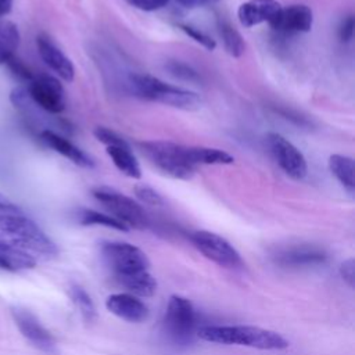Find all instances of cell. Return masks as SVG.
I'll use <instances>...</instances> for the list:
<instances>
[{"label":"cell","mask_w":355,"mask_h":355,"mask_svg":"<svg viewBox=\"0 0 355 355\" xmlns=\"http://www.w3.org/2000/svg\"><path fill=\"white\" fill-rule=\"evenodd\" d=\"M36 46L40 58L50 69H53L65 82L73 80L75 68L72 61L51 42L50 37L46 35H39L36 39Z\"/></svg>","instance_id":"cell-14"},{"label":"cell","mask_w":355,"mask_h":355,"mask_svg":"<svg viewBox=\"0 0 355 355\" xmlns=\"http://www.w3.org/2000/svg\"><path fill=\"white\" fill-rule=\"evenodd\" d=\"M269 25L282 35L309 32L313 25V12L305 4H291L282 7Z\"/></svg>","instance_id":"cell-12"},{"label":"cell","mask_w":355,"mask_h":355,"mask_svg":"<svg viewBox=\"0 0 355 355\" xmlns=\"http://www.w3.org/2000/svg\"><path fill=\"white\" fill-rule=\"evenodd\" d=\"M28 94L40 108L51 114H60L65 110L64 87L58 79L50 75L33 78L28 86Z\"/></svg>","instance_id":"cell-10"},{"label":"cell","mask_w":355,"mask_h":355,"mask_svg":"<svg viewBox=\"0 0 355 355\" xmlns=\"http://www.w3.org/2000/svg\"><path fill=\"white\" fill-rule=\"evenodd\" d=\"M166 69L169 71L171 75L183 79V80H189V82H194L198 80V73L187 64L180 62V61H169L166 65Z\"/></svg>","instance_id":"cell-30"},{"label":"cell","mask_w":355,"mask_h":355,"mask_svg":"<svg viewBox=\"0 0 355 355\" xmlns=\"http://www.w3.org/2000/svg\"><path fill=\"white\" fill-rule=\"evenodd\" d=\"M22 209L14 204L10 198H7L4 194L0 193V214H19Z\"/></svg>","instance_id":"cell-36"},{"label":"cell","mask_w":355,"mask_h":355,"mask_svg":"<svg viewBox=\"0 0 355 355\" xmlns=\"http://www.w3.org/2000/svg\"><path fill=\"white\" fill-rule=\"evenodd\" d=\"M69 295L72 302L75 304V306L79 309L82 318L85 322L90 323L96 319V308L94 304L92 301V298L89 297V294L79 286L73 284L69 287Z\"/></svg>","instance_id":"cell-26"},{"label":"cell","mask_w":355,"mask_h":355,"mask_svg":"<svg viewBox=\"0 0 355 355\" xmlns=\"http://www.w3.org/2000/svg\"><path fill=\"white\" fill-rule=\"evenodd\" d=\"M28 98H31V97H29V94H28V90L24 89V87H15V89H12V92L10 93V100H11V103H12L15 107H22V105H25L26 101H28Z\"/></svg>","instance_id":"cell-35"},{"label":"cell","mask_w":355,"mask_h":355,"mask_svg":"<svg viewBox=\"0 0 355 355\" xmlns=\"http://www.w3.org/2000/svg\"><path fill=\"white\" fill-rule=\"evenodd\" d=\"M178 28H179L182 32H184L189 37H191L194 42L200 43V44H201L204 49H207L208 51L215 50L216 42H215L211 36H208L207 33H204L202 31H200V29H197V28H194V26H191V25H187V24H178Z\"/></svg>","instance_id":"cell-27"},{"label":"cell","mask_w":355,"mask_h":355,"mask_svg":"<svg viewBox=\"0 0 355 355\" xmlns=\"http://www.w3.org/2000/svg\"><path fill=\"white\" fill-rule=\"evenodd\" d=\"M6 64H8V67H10V69L17 75V76H19L21 79H24V80H32L35 76H33V73L31 72V69L21 61V60H18L15 55L14 57H11Z\"/></svg>","instance_id":"cell-31"},{"label":"cell","mask_w":355,"mask_h":355,"mask_svg":"<svg viewBox=\"0 0 355 355\" xmlns=\"http://www.w3.org/2000/svg\"><path fill=\"white\" fill-rule=\"evenodd\" d=\"M76 220L83 226L98 225V226L116 229V230H121V232H128L129 230L128 226H125L122 222H119L118 219H115L110 214H103V212H98V211H94V209H87V208H80V209L76 211Z\"/></svg>","instance_id":"cell-24"},{"label":"cell","mask_w":355,"mask_h":355,"mask_svg":"<svg viewBox=\"0 0 355 355\" xmlns=\"http://www.w3.org/2000/svg\"><path fill=\"white\" fill-rule=\"evenodd\" d=\"M329 169L349 193H354V159L351 157L343 154H331L329 157Z\"/></svg>","instance_id":"cell-22"},{"label":"cell","mask_w":355,"mask_h":355,"mask_svg":"<svg viewBox=\"0 0 355 355\" xmlns=\"http://www.w3.org/2000/svg\"><path fill=\"white\" fill-rule=\"evenodd\" d=\"M105 306L111 313L130 323H140L148 318L146 304L128 293L110 295L105 301Z\"/></svg>","instance_id":"cell-15"},{"label":"cell","mask_w":355,"mask_h":355,"mask_svg":"<svg viewBox=\"0 0 355 355\" xmlns=\"http://www.w3.org/2000/svg\"><path fill=\"white\" fill-rule=\"evenodd\" d=\"M101 254L114 277L148 270L147 255L136 245L121 241H108L101 245Z\"/></svg>","instance_id":"cell-7"},{"label":"cell","mask_w":355,"mask_h":355,"mask_svg":"<svg viewBox=\"0 0 355 355\" xmlns=\"http://www.w3.org/2000/svg\"><path fill=\"white\" fill-rule=\"evenodd\" d=\"M218 28H219V35L222 37V43L226 53L234 58L241 57L245 51V43L243 36L239 33V31L234 29L226 21H219Z\"/></svg>","instance_id":"cell-25"},{"label":"cell","mask_w":355,"mask_h":355,"mask_svg":"<svg viewBox=\"0 0 355 355\" xmlns=\"http://www.w3.org/2000/svg\"><path fill=\"white\" fill-rule=\"evenodd\" d=\"M355 263H354V259H348L345 262L341 263L340 266V273H341V277L347 282V284L349 287H354V279H355Z\"/></svg>","instance_id":"cell-34"},{"label":"cell","mask_w":355,"mask_h":355,"mask_svg":"<svg viewBox=\"0 0 355 355\" xmlns=\"http://www.w3.org/2000/svg\"><path fill=\"white\" fill-rule=\"evenodd\" d=\"M92 194L110 212L111 216L122 222L129 229L148 227L150 220L144 208L133 198L107 186L94 187L92 190Z\"/></svg>","instance_id":"cell-5"},{"label":"cell","mask_w":355,"mask_h":355,"mask_svg":"<svg viewBox=\"0 0 355 355\" xmlns=\"http://www.w3.org/2000/svg\"><path fill=\"white\" fill-rule=\"evenodd\" d=\"M135 196L144 204H148V205H164V198L162 196L154 190L153 187L144 184V183H140V184H136L135 189Z\"/></svg>","instance_id":"cell-28"},{"label":"cell","mask_w":355,"mask_h":355,"mask_svg":"<svg viewBox=\"0 0 355 355\" xmlns=\"http://www.w3.org/2000/svg\"><path fill=\"white\" fill-rule=\"evenodd\" d=\"M130 6L143 11H157L164 8L171 0H126Z\"/></svg>","instance_id":"cell-32"},{"label":"cell","mask_w":355,"mask_h":355,"mask_svg":"<svg viewBox=\"0 0 355 355\" xmlns=\"http://www.w3.org/2000/svg\"><path fill=\"white\" fill-rule=\"evenodd\" d=\"M208 1L209 0H175V3H178L180 7H184V8H197L207 4Z\"/></svg>","instance_id":"cell-37"},{"label":"cell","mask_w":355,"mask_h":355,"mask_svg":"<svg viewBox=\"0 0 355 355\" xmlns=\"http://www.w3.org/2000/svg\"><path fill=\"white\" fill-rule=\"evenodd\" d=\"M137 147L153 165L175 179L189 180L197 171V166L187 158L184 144L166 140H146L139 141Z\"/></svg>","instance_id":"cell-4"},{"label":"cell","mask_w":355,"mask_h":355,"mask_svg":"<svg viewBox=\"0 0 355 355\" xmlns=\"http://www.w3.org/2000/svg\"><path fill=\"white\" fill-rule=\"evenodd\" d=\"M12 8V0H0V17L7 15Z\"/></svg>","instance_id":"cell-38"},{"label":"cell","mask_w":355,"mask_h":355,"mask_svg":"<svg viewBox=\"0 0 355 355\" xmlns=\"http://www.w3.org/2000/svg\"><path fill=\"white\" fill-rule=\"evenodd\" d=\"M197 336L209 343L258 349H283L288 345L279 333L257 326H204L197 330Z\"/></svg>","instance_id":"cell-2"},{"label":"cell","mask_w":355,"mask_h":355,"mask_svg":"<svg viewBox=\"0 0 355 355\" xmlns=\"http://www.w3.org/2000/svg\"><path fill=\"white\" fill-rule=\"evenodd\" d=\"M282 4L277 0H248L239 10L237 17L244 28H251L263 22H270L280 11Z\"/></svg>","instance_id":"cell-16"},{"label":"cell","mask_w":355,"mask_h":355,"mask_svg":"<svg viewBox=\"0 0 355 355\" xmlns=\"http://www.w3.org/2000/svg\"><path fill=\"white\" fill-rule=\"evenodd\" d=\"M94 137L103 143L105 147H111V146H129L126 143V140H123L118 133H115L114 130L105 128V126H96L93 130Z\"/></svg>","instance_id":"cell-29"},{"label":"cell","mask_w":355,"mask_h":355,"mask_svg":"<svg viewBox=\"0 0 355 355\" xmlns=\"http://www.w3.org/2000/svg\"><path fill=\"white\" fill-rule=\"evenodd\" d=\"M273 259L277 265L283 268L297 269V268H309V266L324 263V261L327 259V255L319 247L300 244V245H293V247L279 250L273 255Z\"/></svg>","instance_id":"cell-13"},{"label":"cell","mask_w":355,"mask_h":355,"mask_svg":"<svg viewBox=\"0 0 355 355\" xmlns=\"http://www.w3.org/2000/svg\"><path fill=\"white\" fill-rule=\"evenodd\" d=\"M354 26H355L354 15H347L338 28V39L345 43L349 42L354 36Z\"/></svg>","instance_id":"cell-33"},{"label":"cell","mask_w":355,"mask_h":355,"mask_svg":"<svg viewBox=\"0 0 355 355\" xmlns=\"http://www.w3.org/2000/svg\"><path fill=\"white\" fill-rule=\"evenodd\" d=\"M130 83L137 96L173 108L191 111L198 110L202 103L197 93L169 85L148 73H133L130 76Z\"/></svg>","instance_id":"cell-3"},{"label":"cell","mask_w":355,"mask_h":355,"mask_svg":"<svg viewBox=\"0 0 355 355\" xmlns=\"http://www.w3.org/2000/svg\"><path fill=\"white\" fill-rule=\"evenodd\" d=\"M115 280L128 291L139 297H151L157 290V282L148 270L115 277Z\"/></svg>","instance_id":"cell-21"},{"label":"cell","mask_w":355,"mask_h":355,"mask_svg":"<svg viewBox=\"0 0 355 355\" xmlns=\"http://www.w3.org/2000/svg\"><path fill=\"white\" fill-rule=\"evenodd\" d=\"M21 35L18 26L11 21L0 22V64L7 62L14 57L19 46Z\"/></svg>","instance_id":"cell-23"},{"label":"cell","mask_w":355,"mask_h":355,"mask_svg":"<svg viewBox=\"0 0 355 355\" xmlns=\"http://www.w3.org/2000/svg\"><path fill=\"white\" fill-rule=\"evenodd\" d=\"M40 137L50 148H53L55 153L61 154L62 157L68 158L75 165L82 166V168H93L94 166V161L85 151H82L78 146L71 143L68 139L57 135L55 132L46 129L40 133Z\"/></svg>","instance_id":"cell-17"},{"label":"cell","mask_w":355,"mask_h":355,"mask_svg":"<svg viewBox=\"0 0 355 355\" xmlns=\"http://www.w3.org/2000/svg\"><path fill=\"white\" fill-rule=\"evenodd\" d=\"M105 153L111 158L112 164L116 166V169L123 173L128 178L132 179H140L141 178V169L140 165L133 155L130 146H111L105 147Z\"/></svg>","instance_id":"cell-19"},{"label":"cell","mask_w":355,"mask_h":355,"mask_svg":"<svg viewBox=\"0 0 355 355\" xmlns=\"http://www.w3.org/2000/svg\"><path fill=\"white\" fill-rule=\"evenodd\" d=\"M36 265V259L32 254L21 251L0 241V269L8 272H19L32 269Z\"/></svg>","instance_id":"cell-20"},{"label":"cell","mask_w":355,"mask_h":355,"mask_svg":"<svg viewBox=\"0 0 355 355\" xmlns=\"http://www.w3.org/2000/svg\"><path fill=\"white\" fill-rule=\"evenodd\" d=\"M12 316L21 334L37 349L46 354H55V341L50 331L37 320V318L26 309H14Z\"/></svg>","instance_id":"cell-11"},{"label":"cell","mask_w":355,"mask_h":355,"mask_svg":"<svg viewBox=\"0 0 355 355\" xmlns=\"http://www.w3.org/2000/svg\"><path fill=\"white\" fill-rule=\"evenodd\" d=\"M196 327L197 315L193 304L187 298L172 295L162 320V329L166 337L176 344H187L193 340Z\"/></svg>","instance_id":"cell-6"},{"label":"cell","mask_w":355,"mask_h":355,"mask_svg":"<svg viewBox=\"0 0 355 355\" xmlns=\"http://www.w3.org/2000/svg\"><path fill=\"white\" fill-rule=\"evenodd\" d=\"M189 161L197 165H229L234 162L233 155L220 148L204 146H186Z\"/></svg>","instance_id":"cell-18"},{"label":"cell","mask_w":355,"mask_h":355,"mask_svg":"<svg viewBox=\"0 0 355 355\" xmlns=\"http://www.w3.org/2000/svg\"><path fill=\"white\" fill-rule=\"evenodd\" d=\"M0 241L28 254L54 257L55 243L31 218L19 214H0Z\"/></svg>","instance_id":"cell-1"},{"label":"cell","mask_w":355,"mask_h":355,"mask_svg":"<svg viewBox=\"0 0 355 355\" xmlns=\"http://www.w3.org/2000/svg\"><path fill=\"white\" fill-rule=\"evenodd\" d=\"M190 241L205 258L219 266L234 269L243 265L237 250L216 233L208 230H197L190 234Z\"/></svg>","instance_id":"cell-8"},{"label":"cell","mask_w":355,"mask_h":355,"mask_svg":"<svg viewBox=\"0 0 355 355\" xmlns=\"http://www.w3.org/2000/svg\"><path fill=\"white\" fill-rule=\"evenodd\" d=\"M268 147L282 168V171L294 180H302L308 173V164L304 154L284 136L270 132L266 136Z\"/></svg>","instance_id":"cell-9"}]
</instances>
